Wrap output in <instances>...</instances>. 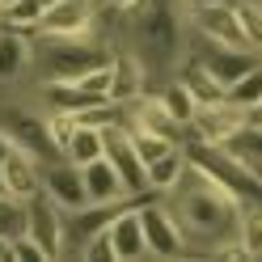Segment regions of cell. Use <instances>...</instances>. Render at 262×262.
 I'll use <instances>...</instances> for the list:
<instances>
[{"mask_svg":"<svg viewBox=\"0 0 262 262\" xmlns=\"http://www.w3.org/2000/svg\"><path fill=\"white\" fill-rule=\"evenodd\" d=\"M161 199L169 203L178 228H182L186 250H199L207 258H216L220 245L233 241L237 228H241V199H233L224 186H216L203 169H194V165H186L182 182H178L173 190H165Z\"/></svg>","mask_w":262,"mask_h":262,"instance_id":"cell-1","label":"cell"},{"mask_svg":"<svg viewBox=\"0 0 262 262\" xmlns=\"http://www.w3.org/2000/svg\"><path fill=\"white\" fill-rule=\"evenodd\" d=\"M186 9V0H182ZM178 9V0H140L131 13H123V42L136 51V59L144 63V72L152 76H173L182 68V51H186V34H190V21L186 13Z\"/></svg>","mask_w":262,"mask_h":262,"instance_id":"cell-2","label":"cell"},{"mask_svg":"<svg viewBox=\"0 0 262 262\" xmlns=\"http://www.w3.org/2000/svg\"><path fill=\"white\" fill-rule=\"evenodd\" d=\"M140 220H144V237H148V254H157V258L186 254V237H182V228H178L173 211L161 194L140 199Z\"/></svg>","mask_w":262,"mask_h":262,"instance_id":"cell-3","label":"cell"},{"mask_svg":"<svg viewBox=\"0 0 262 262\" xmlns=\"http://www.w3.org/2000/svg\"><path fill=\"white\" fill-rule=\"evenodd\" d=\"M186 21L194 34H203L211 42H224V47H250L241 30V17H237V5L224 0V5H186ZM254 51V47H250Z\"/></svg>","mask_w":262,"mask_h":262,"instance_id":"cell-4","label":"cell"},{"mask_svg":"<svg viewBox=\"0 0 262 262\" xmlns=\"http://www.w3.org/2000/svg\"><path fill=\"white\" fill-rule=\"evenodd\" d=\"M38 34L51 38H89L97 34V0H55L47 5Z\"/></svg>","mask_w":262,"mask_h":262,"instance_id":"cell-5","label":"cell"},{"mask_svg":"<svg viewBox=\"0 0 262 262\" xmlns=\"http://www.w3.org/2000/svg\"><path fill=\"white\" fill-rule=\"evenodd\" d=\"M26 233L42 245L47 258H63V207L47 190L26 199Z\"/></svg>","mask_w":262,"mask_h":262,"instance_id":"cell-6","label":"cell"},{"mask_svg":"<svg viewBox=\"0 0 262 262\" xmlns=\"http://www.w3.org/2000/svg\"><path fill=\"white\" fill-rule=\"evenodd\" d=\"M241 131H245V110L224 97V102H216V106H199V110H194L186 136L207 140V144H233Z\"/></svg>","mask_w":262,"mask_h":262,"instance_id":"cell-7","label":"cell"},{"mask_svg":"<svg viewBox=\"0 0 262 262\" xmlns=\"http://www.w3.org/2000/svg\"><path fill=\"white\" fill-rule=\"evenodd\" d=\"M42 190L63 207V211H80L89 207V190H85V173H80L76 161L59 157L51 165H42Z\"/></svg>","mask_w":262,"mask_h":262,"instance_id":"cell-8","label":"cell"},{"mask_svg":"<svg viewBox=\"0 0 262 262\" xmlns=\"http://www.w3.org/2000/svg\"><path fill=\"white\" fill-rule=\"evenodd\" d=\"M34 68V34L26 30H0V85H21Z\"/></svg>","mask_w":262,"mask_h":262,"instance_id":"cell-9","label":"cell"},{"mask_svg":"<svg viewBox=\"0 0 262 262\" xmlns=\"http://www.w3.org/2000/svg\"><path fill=\"white\" fill-rule=\"evenodd\" d=\"M106 233L114 241V258H148V237H144L140 203H123L114 211V220L106 224Z\"/></svg>","mask_w":262,"mask_h":262,"instance_id":"cell-10","label":"cell"},{"mask_svg":"<svg viewBox=\"0 0 262 262\" xmlns=\"http://www.w3.org/2000/svg\"><path fill=\"white\" fill-rule=\"evenodd\" d=\"M80 173H85L89 203H136L127 194V182H123V173L114 169L110 157H97V161H89V165H80Z\"/></svg>","mask_w":262,"mask_h":262,"instance_id":"cell-11","label":"cell"},{"mask_svg":"<svg viewBox=\"0 0 262 262\" xmlns=\"http://www.w3.org/2000/svg\"><path fill=\"white\" fill-rule=\"evenodd\" d=\"M5 178H9L13 199L26 203L30 194H38V190H42V161H38V157H30V152H21V148H13V157L5 161Z\"/></svg>","mask_w":262,"mask_h":262,"instance_id":"cell-12","label":"cell"},{"mask_svg":"<svg viewBox=\"0 0 262 262\" xmlns=\"http://www.w3.org/2000/svg\"><path fill=\"white\" fill-rule=\"evenodd\" d=\"M152 93H157V102L165 106L178 123L190 127V119H194V110H199V102H194V93L186 89V80H182V76H178V72L165 76V80H161V89H152Z\"/></svg>","mask_w":262,"mask_h":262,"instance_id":"cell-13","label":"cell"},{"mask_svg":"<svg viewBox=\"0 0 262 262\" xmlns=\"http://www.w3.org/2000/svg\"><path fill=\"white\" fill-rule=\"evenodd\" d=\"M63 157L76 161V165H89V161L106 157V127H89V123H76L72 140L63 144Z\"/></svg>","mask_w":262,"mask_h":262,"instance_id":"cell-14","label":"cell"},{"mask_svg":"<svg viewBox=\"0 0 262 262\" xmlns=\"http://www.w3.org/2000/svg\"><path fill=\"white\" fill-rule=\"evenodd\" d=\"M186 152H182V144H178L173 152H165V157H157V161H148V190L152 194H165V190H173L178 182H182V173H186Z\"/></svg>","mask_w":262,"mask_h":262,"instance_id":"cell-15","label":"cell"},{"mask_svg":"<svg viewBox=\"0 0 262 262\" xmlns=\"http://www.w3.org/2000/svg\"><path fill=\"white\" fill-rule=\"evenodd\" d=\"M178 76L186 80V89L194 93V102L199 106H216V102H224V85L216 76H211L203 63H194V59H182V68H178Z\"/></svg>","mask_w":262,"mask_h":262,"instance_id":"cell-16","label":"cell"},{"mask_svg":"<svg viewBox=\"0 0 262 262\" xmlns=\"http://www.w3.org/2000/svg\"><path fill=\"white\" fill-rule=\"evenodd\" d=\"M0 13H5V26H9V30H26V34H38V21H42L47 5H42V0H13V5H5Z\"/></svg>","mask_w":262,"mask_h":262,"instance_id":"cell-17","label":"cell"},{"mask_svg":"<svg viewBox=\"0 0 262 262\" xmlns=\"http://www.w3.org/2000/svg\"><path fill=\"white\" fill-rule=\"evenodd\" d=\"M237 237L245 245V254L250 258H262V199L258 203H241V228Z\"/></svg>","mask_w":262,"mask_h":262,"instance_id":"cell-18","label":"cell"},{"mask_svg":"<svg viewBox=\"0 0 262 262\" xmlns=\"http://www.w3.org/2000/svg\"><path fill=\"white\" fill-rule=\"evenodd\" d=\"M224 97H228L233 106H241V110H245V106H254V102H262V59H258L245 76H237L233 85L224 89Z\"/></svg>","mask_w":262,"mask_h":262,"instance_id":"cell-19","label":"cell"},{"mask_svg":"<svg viewBox=\"0 0 262 262\" xmlns=\"http://www.w3.org/2000/svg\"><path fill=\"white\" fill-rule=\"evenodd\" d=\"M127 136H131V144H136V152H140L144 161H157V157H165V152L178 148L173 140L157 136V131H144V127H127Z\"/></svg>","mask_w":262,"mask_h":262,"instance_id":"cell-20","label":"cell"},{"mask_svg":"<svg viewBox=\"0 0 262 262\" xmlns=\"http://www.w3.org/2000/svg\"><path fill=\"white\" fill-rule=\"evenodd\" d=\"M233 5H237V17H241V30L250 38V47L262 55V5H250V0H233Z\"/></svg>","mask_w":262,"mask_h":262,"instance_id":"cell-21","label":"cell"},{"mask_svg":"<svg viewBox=\"0 0 262 262\" xmlns=\"http://www.w3.org/2000/svg\"><path fill=\"white\" fill-rule=\"evenodd\" d=\"M72 131H76V114L72 110H51L47 114V136H51V144L63 152V144L72 140Z\"/></svg>","mask_w":262,"mask_h":262,"instance_id":"cell-22","label":"cell"},{"mask_svg":"<svg viewBox=\"0 0 262 262\" xmlns=\"http://www.w3.org/2000/svg\"><path fill=\"white\" fill-rule=\"evenodd\" d=\"M26 258H47V254H42V245H38V241H34V237H30L26 228H21V233H13L9 262H26Z\"/></svg>","mask_w":262,"mask_h":262,"instance_id":"cell-23","label":"cell"},{"mask_svg":"<svg viewBox=\"0 0 262 262\" xmlns=\"http://www.w3.org/2000/svg\"><path fill=\"white\" fill-rule=\"evenodd\" d=\"M80 258H114V241H110V233L102 228V233H93L89 241H85V250H80Z\"/></svg>","mask_w":262,"mask_h":262,"instance_id":"cell-24","label":"cell"},{"mask_svg":"<svg viewBox=\"0 0 262 262\" xmlns=\"http://www.w3.org/2000/svg\"><path fill=\"white\" fill-rule=\"evenodd\" d=\"M245 131H262V102L245 106Z\"/></svg>","mask_w":262,"mask_h":262,"instance_id":"cell-25","label":"cell"},{"mask_svg":"<svg viewBox=\"0 0 262 262\" xmlns=\"http://www.w3.org/2000/svg\"><path fill=\"white\" fill-rule=\"evenodd\" d=\"M13 148H17V144H13V140L5 136V131H0V169H5V161L13 157Z\"/></svg>","mask_w":262,"mask_h":262,"instance_id":"cell-26","label":"cell"},{"mask_svg":"<svg viewBox=\"0 0 262 262\" xmlns=\"http://www.w3.org/2000/svg\"><path fill=\"white\" fill-rule=\"evenodd\" d=\"M0 203H17V199H13V190H9V178H5V169H0Z\"/></svg>","mask_w":262,"mask_h":262,"instance_id":"cell-27","label":"cell"},{"mask_svg":"<svg viewBox=\"0 0 262 262\" xmlns=\"http://www.w3.org/2000/svg\"><path fill=\"white\" fill-rule=\"evenodd\" d=\"M102 5H110V9H119V13H131L140 5V0H102Z\"/></svg>","mask_w":262,"mask_h":262,"instance_id":"cell-28","label":"cell"},{"mask_svg":"<svg viewBox=\"0 0 262 262\" xmlns=\"http://www.w3.org/2000/svg\"><path fill=\"white\" fill-rule=\"evenodd\" d=\"M250 165H254V173L262 178V157H250Z\"/></svg>","mask_w":262,"mask_h":262,"instance_id":"cell-29","label":"cell"},{"mask_svg":"<svg viewBox=\"0 0 262 262\" xmlns=\"http://www.w3.org/2000/svg\"><path fill=\"white\" fill-rule=\"evenodd\" d=\"M186 5H224V0H186Z\"/></svg>","mask_w":262,"mask_h":262,"instance_id":"cell-30","label":"cell"},{"mask_svg":"<svg viewBox=\"0 0 262 262\" xmlns=\"http://www.w3.org/2000/svg\"><path fill=\"white\" fill-rule=\"evenodd\" d=\"M5 5H13V0H0V9H5Z\"/></svg>","mask_w":262,"mask_h":262,"instance_id":"cell-31","label":"cell"},{"mask_svg":"<svg viewBox=\"0 0 262 262\" xmlns=\"http://www.w3.org/2000/svg\"><path fill=\"white\" fill-rule=\"evenodd\" d=\"M42 5H55V0H42Z\"/></svg>","mask_w":262,"mask_h":262,"instance_id":"cell-32","label":"cell"}]
</instances>
